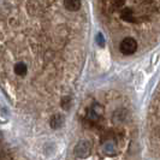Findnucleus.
I'll list each match as a JSON object with an SVG mask.
<instances>
[{"label": "nucleus", "instance_id": "20e7f679", "mask_svg": "<svg viewBox=\"0 0 160 160\" xmlns=\"http://www.w3.org/2000/svg\"><path fill=\"white\" fill-rule=\"evenodd\" d=\"M63 122H64V117H63L60 113H56V114H53V116L51 117V119H49V125H51L52 129H58L62 127Z\"/></svg>", "mask_w": 160, "mask_h": 160}, {"label": "nucleus", "instance_id": "f03ea898", "mask_svg": "<svg viewBox=\"0 0 160 160\" xmlns=\"http://www.w3.org/2000/svg\"><path fill=\"white\" fill-rule=\"evenodd\" d=\"M90 149H92V143L87 140H82L73 148V153L77 158L80 159H86L90 155Z\"/></svg>", "mask_w": 160, "mask_h": 160}, {"label": "nucleus", "instance_id": "f257e3e1", "mask_svg": "<svg viewBox=\"0 0 160 160\" xmlns=\"http://www.w3.org/2000/svg\"><path fill=\"white\" fill-rule=\"evenodd\" d=\"M137 46H138V45H137V41L135 40L134 38L127 36V38H124V39L122 40V42H120L119 49L123 54H125V56H131V54H134L137 51Z\"/></svg>", "mask_w": 160, "mask_h": 160}, {"label": "nucleus", "instance_id": "423d86ee", "mask_svg": "<svg viewBox=\"0 0 160 160\" xmlns=\"http://www.w3.org/2000/svg\"><path fill=\"white\" fill-rule=\"evenodd\" d=\"M96 41H98V43H99L100 46H104L105 45V39L101 34H99V35L96 36Z\"/></svg>", "mask_w": 160, "mask_h": 160}, {"label": "nucleus", "instance_id": "39448f33", "mask_svg": "<svg viewBox=\"0 0 160 160\" xmlns=\"http://www.w3.org/2000/svg\"><path fill=\"white\" fill-rule=\"evenodd\" d=\"M104 151L107 154H116V146H114V143L113 142H111V141H108L107 143L104 146Z\"/></svg>", "mask_w": 160, "mask_h": 160}, {"label": "nucleus", "instance_id": "7ed1b4c3", "mask_svg": "<svg viewBox=\"0 0 160 160\" xmlns=\"http://www.w3.org/2000/svg\"><path fill=\"white\" fill-rule=\"evenodd\" d=\"M64 8L70 12H77L81 10L82 0H63Z\"/></svg>", "mask_w": 160, "mask_h": 160}]
</instances>
